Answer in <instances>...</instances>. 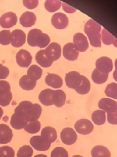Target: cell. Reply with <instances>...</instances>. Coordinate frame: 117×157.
Instances as JSON below:
<instances>
[{"instance_id":"obj_1","label":"cell","mask_w":117,"mask_h":157,"mask_svg":"<svg viewBox=\"0 0 117 157\" xmlns=\"http://www.w3.org/2000/svg\"><path fill=\"white\" fill-rule=\"evenodd\" d=\"M101 26L92 19L88 20L84 26V31L88 36L90 42L93 47H100L101 42Z\"/></svg>"},{"instance_id":"obj_27","label":"cell","mask_w":117,"mask_h":157,"mask_svg":"<svg viewBox=\"0 0 117 157\" xmlns=\"http://www.w3.org/2000/svg\"><path fill=\"white\" fill-rule=\"evenodd\" d=\"M42 75V69L37 65L30 66L27 72V75L28 77L33 80L37 81L40 78Z\"/></svg>"},{"instance_id":"obj_24","label":"cell","mask_w":117,"mask_h":157,"mask_svg":"<svg viewBox=\"0 0 117 157\" xmlns=\"http://www.w3.org/2000/svg\"><path fill=\"white\" fill-rule=\"evenodd\" d=\"M92 157H110L111 153L109 150L102 145L94 147L91 151Z\"/></svg>"},{"instance_id":"obj_37","label":"cell","mask_w":117,"mask_h":157,"mask_svg":"<svg viewBox=\"0 0 117 157\" xmlns=\"http://www.w3.org/2000/svg\"><path fill=\"white\" fill-rule=\"evenodd\" d=\"M11 32L9 30H2L0 31V44L7 45L11 42Z\"/></svg>"},{"instance_id":"obj_19","label":"cell","mask_w":117,"mask_h":157,"mask_svg":"<svg viewBox=\"0 0 117 157\" xmlns=\"http://www.w3.org/2000/svg\"><path fill=\"white\" fill-rule=\"evenodd\" d=\"M42 112V108L38 104H32L27 113V120L28 122L38 120Z\"/></svg>"},{"instance_id":"obj_39","label":"cell","mask_w":117,"mask_h":157,"mask_svg":"<svg viewBox=\"0 0 117 157\" xmlns=\"http://www.w3.org/2000/svg\"><path fill=\"white\" fill-rule=\"evenodd\" d=\"M15 151L9 146H2L0 147V157H14Z\"/></svg>"},{"instance_id":"obj_48","label":"cell","mask_w":117,"mask_h":157,"mask_svg":"<svg viewBox=\"0 0 117 157\" xmlns=\"http://www.w3.org/2000/svg\"><path fill=\"white\" fill-rule=\"evenodd\" d=\"M72 157H83V156H80V155H74V156H73Z\"/></svg>"},{"instance_id":"obj_6","label":"cell","mask_w":117,"mask_h":157,"mask_svg":"<svg viewBox=\"0 0 117 157\" xmlns=\"http://www.w3.org/2000/svg\"><path fill=\"white\" fill-rule=\"evenodd\" d=\"M82 75L76 71H71L66 74L65 83L66 86L72 89L78 87L82 82Z\"/></svg>"},{"instance_id":"obj_46","label":"cell","mask_w":117,"mask_h":157,"mask_svg":"<svg viewBox=\"0 0 117 157\" xmlns=\"http://www.w3.org/2000/svg\"><path fill=\"white\" fill-rule=\"evenodd\" d=\"M34 157H47V156L44 154H38L35 155Z\"/></svg>"},{"instance_id":"obj_23","label":"cell","mask_w":117,"mask_h":157,"mask_svg":"<svg viewBox=\"0 0 117 157\" xmlns=\"http://www.w3.org/2000/svg\"><path fill=\"white\" fill-rule=\"evenodd\" d=\"M52 92L53 90L49 88L42 90L38 96L40 102L45 106H50L53 105L52 101Z\"/></svg>"},{"instance_id":"obj_26","label":"cell","mask_w":117,"mask_h":157,"mask_svg":"<svg viewBox=\"0 0 117 157\" xmlns=\"http://www.w3.org/2000/svg\"><path fill=\"white\" fill-rule=\"evenodd\" d=\"M35 59L40 66L44 68L50 67L53 63L46 58L44 54V50H40L35 55Z\"/></svg>"},{"instance_id":"obj_13","label":"cell","mask_w":117,"mask_h":157,"mask_svg":"<svg viewBox=\"0 0 117 157\" xmlns=\"http://www.w3.org/2000/svg\"><path fill=\"white\" fill-rule=\"evenodd\" d=\"M68 22V17L62 13H56L54 14L51 19V23L54 27L58 29H63L66 28Z\"/></svg>"},{"instance_id":"obj_11","label":"cell","mask_w":117,"mask_h":157,"mask_svg":"<svg viewBox=\"0 0 117 157\" xmlns=\"http://www.w3.org/2000/svg\"><path fill=\"white\" fill-rule=\"evenodd\" d=\"M16 15L12 12H7L0 17V25L4 28H12L16 25Z\"/></svg>"},{"instance_id":"obj_5","label":"cell","mask_w":117,"mask_h":157,"mask_svg":"<svg viewBox=\"0 0 117 157\" xmlns=\"http://www.w3.org/2000/svg\"><path fill=\"white\" fill-rule=\"evenodd\" d=\"M60 139L62 142L67 145L74 144L77 139L76 131L71 128H65L60 132Z\"/></svg>"},{"instance_id":"obj_47","label":"cell","mask_w":117,"mask_h":157,"mask_svg":"<svg viewBox=\"0 0 117 157\" xmlns=\"http://www.w3.org/2000/svg\"><path fill=\"white\" fill-rule=\"evenodd\" d=\"M2 115H3V110H2V108L0 107V119L1 118Z\"/></svg>"},{"instance_id":"obj_44","label":"cell","mask_w":117,"mask_h":157,"mask_svg":"<svg viewBox=\"0 0 117 157\" xmlns=\"http://www.w3.org/2000/svg\"><path fill=\"white\" fill-rule=\"evenodd\" d=\"M9 69L7 67L0 64V80L6 78L9 75Z\"/></svg>"},{"instance_id":"obj_40","label":"cell","mask_w":117,"mask_h":157,"mask_svg":"<svg viewBox=\"0 0 117 157\" xmlns=\"http://www.w3.org/2000/svg\"><path fill=\"white\" fill-rule=\"evenodd\" d=\"M12 99V94L11 91L2 95H0V105L2 107L7 106Z\"/></svg>"},{"instance_id":"obj_8","label":"cell","mask_w":117,"mask_h":157,"mask_svg":"<svg viewBox=\"0 0 117 157\" xmlns=\"http://www.w3.org/2000/svg\"><path fill=\"white\" fill-rule=\"evenodd\" d=\"M32 57L27 50L21 49L16 55V60L18 66L22 67H27L31 63Z\"/></svg>"},{"instance_id":"obj_29","label":"cell","mask_w":117,"mask_h":157,"mask_svg":"<svg viewBox=\"0 0 117 157\" xmlns=\"http://www.w3.org/2000/svg\"><path fill=\"white\" fill-rule=\"evenodd\" d=\"M90 87L91 85L89 80L86 77L82 75V82L80 85L74 90L77 93L80 94H86L90 91Z\"/></svg>"},{"instance_id":"obj_10","label":"cell","mask_w":117,"mask_h":157,"mask_svg":"<svg viewBox=\"0 0 117 157\" xmlns=\"http://www.w3.org/2000/svg\"><path fill=\"white\" fill-rule=\"evenodd\" d=\"M30 144L36 150L46 151L49 149L51 144L44 140L40 136H34L30 139Z\"/></svg>"},{"instance_id":"obj_43","label":"cell","mask_w":117,"mask_h":157,"mask_svg":"<svg viewBox=\"0 0 117 157\" xmlns=\"http://www.w3.org/2000/svg\"><path fill=\"white\" fill-rule=\"evenodd\" d=\"M108 122L113 125L117 124V111L113 113H108L107 114Z\"/></svg>"},{"instance_id":"obj_4","label":"cell","mask_w":117,"mask_h":157,"mask_svg":"<svg viewBox=\"0 0 117 157\" xmlns=\"http://www.w3.org/2000/svg\"><path fill=\"white\" fill-rule=\"evenodd\" d=\"M75 130L80 134L87 135L90 134L94 128L93 123L88 119H80L74 124Z\"/></svg>"},{"instance_id":"obj_21","label":"cell","mask_w":117,"mask_h":157,"mask_svg":"<svg viewBox=\"0 0 117 157\" xmlns=\"http://www.w3.org/2000/svg\"><path fill=\"white\" fill-rule=\"evenodd\" d=\"M20 21V24L24 27H31L35 23L36 16L33 12L27 11L21 15Z\"/></svg>"},{"instance_id":"obj_16","label":"cell","mask_w":117,"mask_h":157,"mask_svg":"<svg viewBox=\"0 0 117 157\" xmlns=\"http://www.w3.org/2000/svg\"><path fill=\"white\" fill-rule=\"evenodd\" d=\"M10 125L15 129L20 130L23 129L24 126L28 123L27 118L25 117L20 115L18 113H14L11 116L10 119Z\"/></svg>"},{"instance_id":"obj_38","label":"cell","mask_w":117,"mask_h":157,"mask_svg":"<svg viewBox=\"0 0 117 157\" xmlns=\"http://www.w3.org/2000/svg\"><path fill=\"white\" fill-rule=\"evenodd\" d=\"M51 157H68V153L63 147H55L51 153Z\"/></svg>"},{"instance_id":"obj_2","label":"cell","mask_w":117,"mask_h":157,"mask_svg":"<svg viewBox=\"0 0 117 157\" xmlns=\"http://www.w3.org/2000/svg\"><path fill=\"white\" fill-rule=\"evenodd\" d=\"M27 42L32 47H38L41 48L48 46L50 42V38L47 34L43 33L41 30L33 29L28 33Z\"/></svg>"},{"instance_id":"obj_45","label":"cell","mask_w":117,"mask_h":157,"mask_svg":"<svg viewBox=\"0 0 117 157\" xmlns=\"http://www.w3.org/2000/svg\"><path fill=\"white\" fill-rule=\"evenodd\" d=\"M62 6H63V9L67 13H73L76 11V9L68 4H66L65 2L62 3Z\"/></svg>"},{"instance_id":"obj_9","label":"cell","mask_w":117,"mask_h":157,"mask_svg":"<svg viewBox=\"0 0 117 157\" xmlns=\"http://www.w3.org/2000/svg\"><path fill=\"white\" fill-rule=\"evenodd\" d=\"M100 109L105 113H113L117 111V102L110 98H104L100 99L98 103Z\"/></svg>"},{"instance_id":"obj_34","label":"cell","mask_w":117,"mask_h":157,"mask_svg":"<svg viewBox=\"0 0 117 157\" xmlns=\"http://www.w3.org/2000/svg\"><path fill=\"white\" fill-rule=\"evenodd\" d=\"M41 127V124L39 121L35 120L33 121H30L27 123V124L23 128L24 131L29 134H35L37 133Z\"/></svg>"},{"instance_id":"obj_3","label":"cell","mask_w":117,"mask_h":157,"mask_svg":"<svg viewBox=\"0 0 117 157\" xmlns=\"http://www.w3.org/2000/svg\"><path fill=\"white\" fill-rule=\"evenodd\" d=\"M44 54L49 60L52 62L56 61L60 57L61 47L58 43H51L44 50Z\"/></svg>"},{"instance_id":"obj_18","label":"cell","mask_w":117,"mask_h":157,"mask_svg":"<svg viewBox=\"0 0 117 157\" xmlns=\"http://www.w3.org/2000/svg\"><path fill=\"white\" fill-rule=\"evenodd\" d=\"M40 136L44 140L51 144L56 140L57 134L55 128L51 126H46L41 130Z\"/></svg>"},{"instance_id":"obj_28","label":"cell","mask_w":117,"mask_h":157,"mask_svg":"<svg viewBox=\"0 0 117 157\" xmlns=\"http://www.w3.org/2000/svg\"><path fill=\"white\" fill-rule=\"evenodd\" d=\"M91 119L95 124L102 125L106 120L105 112L102 110H95L91 114Z\"/></svg>"},{"instance_id":"obj_22","label":"cell","mask_w":117,"mask_h":157,"mask_svg":"<svg viewBox=\"0 0 117 157\" xmlns=\"http://www.w3.org/2000/svg\"><path fill=\"white\" fill-rule=\"evenodd\" d=\"M46 83L54 88H59L63 85V80L60 76L55 74H49L45 78Z\"/></svg>"},{"instance_id":"obj_20","label":"cell","mask_w":117,"mask_h":157,"mask_svg":"<svg viewBox=\"0 0 117 157\" xmlns=\"http://www.w3.org/2000/svg\"><path fill=\"white\" fill-rule=\"evenodd\" d=\"M66 94L62 90H53L52 94V103L57 107H62L64 105L66 101Z\"/></svg>"},{"instance_id":"obj_41","label":"cell","mask_w":117,"mask_h":157,"mask_svg":"<svg viewBox=\"0 0 117 157\" xmlns=\"http://www.w3.org/2000/svg\"><path fill=\"white\" fill-rule=\"evenodd\" d=\"M10 84L5 80H0V95L5 94L10 91Z\"/></svg>"},{"instance_id":"obj_25","label":"cell","mask_w":117,"mask_h":157,"mask_svg":"<svg viewBox=\"0 0 117 157\" xmlns=\"http://www.w3.org/2000/svg\"><path fill=\"white\" fill-rule=\"evenodd\" d=\"M19 84L22 89L26 91H30L35 87L36 81L29 78L27 75H24L20 79Z\"/></svg>"},{"instance_id":"obj_35","label":"cell","mask_w":117,"mask_h":157,"mask_svg":"<svg viewBox=\"0 0 117 157\" xmlns=\"http://www.w3.org/2000/svg\"><path fill=\"white\" fill-rule=\"evenodd\" d=\"M104 92L107 96L116 99H117V84L116 83H111L107 85Z\"/></svg>"},{"instance_id":"obj_36","label":"cell","mask_w":117,"mask_h":157,"mask_svg":"<svg viewBox=\"0 0 117 157\" xmlns=\"http://www.w3.org/2000/svg\"><path fill=\"white\" fill-rule=\"evenodd\" d=\"M33 155L32 148L27 145H25L20 148L17 152V157H32Z\"/></svg>"},{"instance_id":"obj_14","label":"cell","mask_w":117,"mask_h":157,"mask_svg":"<svg viewBox=\"0 0 117 157\" xmlns=\"http://www.w3.org/2000/svg\"><path fill=\"white\" fill-rule=\"evenodd\" d=\"M63 55L65 59L69 61H75L79 56V52L73 43L69 42L65 45L63 48Z\"/></svg>"},{"instance_id":"obj_17","label":"cell","mask_w":117,"mask_h":157,"mask_svg":"<svg viewBox=\"0 0 117 157\" xmlns=\"http://www.w3.org/2000/svg\"><path fill=\"white\" fill-rule=\"evenodd\" d=\"M13 137V132L9 126L0 124V144H5L10 142Z\"/></svg>"},{"instance_id":"obj_33","label":"cell","mask_w":117,"mask_h":157,"mask_svg":"<svg viewBox=\"0 0 117 157\" xmlns=\"http://www.w3.org/2000/svg\"><path fill=\"white\" fill-rule=\"evenodd\" d=\"M62 5L60 0H46L44 7L46 10L49 12H54L58 10Z\"/></svg>"},{"instance_id":"obj_12","label":"cell","mask_w":117,"mask_h":157,"mask_svg":"<svg viewBox=\"0 0 117 157\" xmlns=\"http://www.w3.org/2000/svg\"><path fill=\"white\" fill-rule=\"evenodd\" d=\"M73 44L78 52H85L88 48V42L87 37L81 33H77L73 37Z\"/></svg>"},{"instance_id":"obj_30","label":"cell","mask_w":117,"mask_h":157,"mask_svg":"<svg viewBox=\"0 0 117 157\" xmlns=\"http://www.w3.org/2000/svg\"><path fill=\"white\" fill-rule=\"evenodd\" d=\"M32 103L28 101H24L21 102L19 105L15 109L14 113H18L20 115L25 117L27 118V113Z\"/></svg>"},{"instance_id":"obj_7","label":"cell","mask_w":117,"mask_h":157,"mask_svg":"<svg viewBox=\"0 0 117 157\" xmlns=\"http://www.w3.org/2000/svg\"><path fill=\"white\" fill-rule=\"evenodd\" d=\"M96 69L102 73L108 74L113 67L112 60L107 56H102L98 58L96 61Z\"/></svg>"},{"instance_id":"obj_42","label":"cell","mask_w":117,"mask_h":157,"mask_svg":"<svg viewBox=\"0 0 117 157\" xmlns=\"http://www.w3.org/2000/svg\"><path fill=\"white\" fill-rule=\"evenodd\" d=\"M23 2L26 8L33 9L38 6V0H23Z\"/></svg>"},{"instance_id":"obj_32","label":"cell","mask_w":117,"mask_h":157,"mask_svg":"<svg viewBox=\"0 0 117 157\" xmlns=\"http://www.w3.org/2000/svg\"><path fill=\"white\" fill-rule=\"evenodd\" d=\"M101 39L102 40V42L105 45H111L114 44L115 46H116V38L111 34L107 30L105 29H103L101 33Z\"/></svg>"},{"instance_id":"obj_15","label":"cell","mask_w":117,"mask_h":157,"mask_svg":"<svg viewBox=\"0 0 117 157\" xmlns=\"http://www.w3.org/2000/svg\"><path fill=\"white\" fill-rule=\"evenodd\" d=\"M10 44L13 47H21L26 42V34L24 31L20 29H15L11 33Z\"/></svg>"},{"instance_id":"obj_31","label":"cell","mask_w":117,"mask_h":157,"mask_svg":"<svg viewBox=\"0 0 117 157\" xmlns=\"http://www.w3.org/2000/svg\"><path fill=\"white\" fill-rule=\"evenodd\" d=\"M108 77V74H104L99 71L96 68L94 69L91 74L93 81L96 84H102L105 83Z\"/></svg>"}]
</instances>
